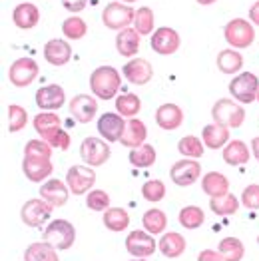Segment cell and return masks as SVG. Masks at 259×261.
I'll return each mask as SVG.
<instances>
[{
    "label": "cell",
    "mask_w": 259,
    "mask_h": 261,
    "mask_svg": "<svg viewBox=\"0 0 259 261\" xmlns=\"http://www.w3.org/2000/svg\"><path fill=\"white\" fill-rule=\"evenodd\" d=\"M122 78L112 66H100L90 74V90L98 100H114L120 92Z\"/></svg>",
    "instance_id": "1"
},
{
    "label": "cell",
    "mask_w": 259,
    "mask_h": 261,
    "mask_svg": "<svg viewBox=\"0 0 259 261\" xmlns=\"http://www.w3.org/2000/svg\"><path fill=\"white\" fill-rule=\"evenodd\" d=\"M42 240L56 249H70L76 241V227L66 219H54L44 229Z\"/></svg>",
    "instance_id": "2"
},
{
    "label": "cell",
    "mask_w": 259,
    "mask_h": 261,
    "mask_svg": "<svg viewBox=\"0 0 259 261\" xmlns=\"http://www.w3.org/2000/svg\"><path fill=\"white\" fill-rule=\"evenodd\" d=\"M212 116H214L216 124L225 126V128H239L245 122V110H243V106H239L238 102L227 100V98L217 100L216 104H214V108H212Z\"/></svg>",
    "instance_id": "3"
},
{
    "label": "cell",
    "mask_w": 259,
    "mask_h": 261,
    "mask_svg": "<svg viewBox=\"0 0 259 261\" xmlns=\"http://www.w3.org/2000/svg\"><path fill=\"white\" fill-rule=\"evenodd\" d=\"M223 38L225 42L229 44L231 48H238V50H243L247 46H251L253 40H255V30L253 26L243 18H234L225 24L223 28Z\"/></svg>",
    "instance_id": "4"
},
{
    "label": "cell",
    "mask_w": 259,
    "mask_h": 261,
    "mask_svg": "<svg viewBox=\"0 0 259 261\" xmlns=\"http://www.w3.org/2000/svg\"><path fill=\"white\" fill-rule=\"evenodd\" d=\"M259 92V78L253 72H241L238 74L231 84H229V94L241 102V104H251L257 100Z\"/></svg>",
    "instance_id": "5"
},
{
    "label": "cell",
    "mask_w": 259,
    "mask_h": 261,
    "mask_svg": "<svg viewBox=\"0 0 259 261\" xmlns=\"http://www.w3.org/2000/svg\"><path fill=\"white\" fill-rule=\"evenodd\" d=\"M136 10L128 4H120V2H110L102 12V22L110 30H124L130 28V24H134Z\"/></svg>",
    "instance_id": "6"
},
{
    "label": "cell",
    "mask_w": 259,
    "mask_h": 261,
    "mask_svg": "<svg viewBox=\"0 0 259 261\" xmlns=\"http://www.w3.org/2000/svg\"><path fill=\"white\" fill-rule=\"evenodd\" d=\"M110 155H112V150H110L108 142H104L100 138H86L80 144V158L90 168L104 166L110 160Z\"/></svg>",
    "instance_id": "7"
},
{
    "label": "cell",
    "mask_w": 259,
    "mask_h": 261,
    "mask_svg": "<svg viewBox=\"0 0 259 261\" xmlns=\"http://www.w3.org/2000/svg\"><path fill=\"white\" fill-rule=\"evenodd\" d=\"M38 70L40 68L36 64V60H32V58H18L8 68V80H10L12 86L26 88L36 80Z\"/></svg>",
    "instance_id": "8"
},
{
    "label": "cell",
    "mask_w": 259,
    "mask_h": 261,
    "mask_svg": "<svg viewBox=\"0 0 259 261\" xmlns=\"http://www.w3.org/2000/svg\"><path fill=\"white\" fill-rule=\"evenodd\" d=\"M66 184L74 196H84L96 184V172L90 166H72L66 174Z\"/></svg>",
    "instance_id": "9"
},
{
    "label": "cell",
    "mask_w": 259,
    "mask_h": 261,
    "mask_svg": "<svg viewBox=\"0 0 259 261\" xmlns=\"http://www.w3.org/2000/svg\"><path fill=\"white\" fill-rule=\"evenodd\" d=\"M201 175V164L197 160L192 158H184L179 162H175L170 170V177L175 186L179 188H188V186H194L195 181L199 179Z\"/></svg>",
    "instance_id": "10"
},
{
    "label": "cell",
    "mask_w": 259,
    "mask_h": 261,
    "mask_svg": "<svg viewBox=\"0 0 259 261\" xmlns=\"http://www.w3.org/2000/svg\"><path fill=\"white\" fill-rule=\"evenodd\" d=\"M52 205L48 201L40 199H28L20 210V218L22 221L28 225V227H42L44 223L50 219L52 216Z\"/></svg>",
    "instance_id": "11"
},
{
    "label": "cell",
    "mask_w": 259,
    "mask_h": 261,
    "mask_svg": "<svg viewBox=\"0 0 259 261\" xmlns=\"http://www.w3.org/2000/svg\"><path fill=\"white\" fill-rule=\"evenodd\" d=\"M158 247V241L153 240V236L148 231H142V229H136V231H130L128 238H126V249L132 257H138V259H144V257H150L153 255Z\"/></svg>",
    "instance_id": "12"
},
{
    "label": "cell",
    "mask_w": 259,
    "mask_h": 261,
    "mask_svg": "<svg viewBox=\"0 0 259 261\" xmlns=\"http://www.w3.org/2000/svg\"><path fill=\"white\" fill-rule=\"evenodd\" d=\"M150 44L153 52H158V54H162V56H170L173 52H177L182 40H179V34H177L173 28L162 26V28H158V30L151 34Z\"/></svg>",
    "instance_id": "13"
},
{
    "label": "cell",
    "mask_w": 259,
    "mask_h": 261,
    "mask_svg": "<svg viewBox=\"0 0 259 261\" xmlns=\"http://www.w3.org/2000/svg\"><path fill=\"white\" fill-rule=\"evenodd\" d=\"M124 130H126V120L120 114L106 112L104 116L98 118V132L106 142H120Z\"/></svg>",
    "instance_id": "14"
},
{
    "label": "cell",
    "mask_w": 259,
    "mask_h": 261,
    "mask_svg": "<svg viewBox=\"0 0 259 261\" xmlns=\"http://www.w3.org/2000/svg\"><path fill=\"white\" fill-rule=\"evenodd\" d=\"M124 78L134 86H146L153 78V68L146 58H134L122 70Z\"/></svg>",
    "instance_id": "15"
},
{
    "label": "cell",
    "mask_w": 259,
    "mask_h": 261,
    "mask_svg": "<svg viewBox=\"0 0 259 261\" xmlns=\"http://www.w3.org/2000/svg\"><path fill=\"white\" fill-rule=\"evenodd\" d=\"M70 114L74 116L76 122L90 124L94 120V116L98 114V100H94L88 94H78L70 100Z\"/></svg>",
    "instance_id": "16"
},
{
    "label": "cell",
    "mask_w": 259,
    "mask_h": 261,
    "mask_svg": "<svg viewBox=\"0 0 259 261\" xmlns=\"http://www.w3.org/2000/svg\"><path fill=\"white\" fill-rule=\"evenodd\" d=\"M70 196V188L62 179H48L40 188V197L48 201L52 207H62Z\"/></svg>",
    "instance_id": "17"
},
{
    "label": "cell",
    "mask_w": 259,
    "mask_h": 261,
    "mask_svg": "<svg viewBox=\"0 0 259 261\" xmlns=\"http://www.w3.org/2000/svg\"><path fill=\"white\" fill-rule=\"evenodd\" d=\"M66 102L64 88L58 84L42 86L36 92V106L40 110H60Z\"/></svg>",
    "instance_id": "18"
},
{
    "label": "cell",
    "mask_w": 259,
    "mask_h": 261,
    "mask_svg": "<svg viewBox=\"0 0 259 261\" xmlns=\"http://www.w3.org/2000/svg\"><path fill=\"white\" fill-rule=\"evenodd\" d=\"M44 58L52 66H64L72 58V48L62 38H52L44 44Z\"/></svg>",
    "instance_id": "19"
},
{
    "label": "cell",
    "mask_w": 259,
    "mask_h": 261,
    "mask_svg": "<svg viewBox=\"0 0 259 261\" xmlns=\"http://www.w3.org/2000/svg\"><path fill=\"white\" fill-rule=\"evenodd\" d=\"M22 170H24V175L30 179V181H42L46 177H50L52 172H54V166L50 160L46 158H28L24 155V162H22Z\"/></svg>",
    "instance_id": "20"
},
{
    "label": "cell",
    "mask_w": 259,
    "mask_h": 261,
    "mask_svg": "<svg viewBox=\"0 0 259 261\" xmlns=\"http://www.w3.org/2000/svg\"><path fill=\"white\" fill-rule=\"evenodd\" d=\"M156 122L162 130H177L184 124V112L177 104H162L156 110Z\"/></svg>",
    "instance_id": "21"
},
{
    "label": "cell",
    "mask_w": 259,
    "mask_h": 261,
    "mask_svg": "<svg viewBox=\"0 0 259 261\" xmlns=\"http://www.w3.org/2000/svg\"><path fill=\"white\" fill-rule=\"evenodd\" d=\"M146 138H148V128H146V124H144L142 120H138V118H130L128 122H126V130L122 134L120 144L134 150V148L144 146Z\"/></svg>",
    "instance_id": "22"
},
{
    "label": "cell",
    "mask_w": 259,
    "mask_h": 261,
    "mask_svg": "<svg viewBox=\"0 0 259 261\" xmlns=\"http://www.w3.org/2000/svg\"><path fill=\"white\" fill-rule=\"evenodd\" d=\"M12 20L20 30H30L40 20V10L32 2H22L12 10Z\"/></svg>",
    "instance_id": "23"
},
{
    "label": "cell",
    "mask_w": 259,
    "mask_h": 261,
    "mask_svg": "<svg viewBox=\"0 0 259 261\" xmlns=\"http://www.w3.org/2000/svg\"><path fill=\"white\" fill-rule=\"evenodd\" d=\"M140 40H142V34L136 30V28H124L118 32L116 36V50L126 56V58H132L136 56V52L140 50Z\"/></svg>",
    "instance_id": "24"
},
{
    "label": "cell",
    "mask_w": 259,
    "mask_h": 261,
    "mask_svg": "<svg viewBox=\"0 0 259 261\" xmlns=\"http://www.w3.org/2000/svg\"><path fill=\"white\" fill-rule=\"evenodd\" d=\"M158 249L162 251L164 257L175 259V257L184 255V251H186V240L177 231H168V233L162 236V240L158 241Z\"/></svg>",
    "instance_id": "25"
},
{
    "label": "cell",
    "mask_w": 259,
    "mask_h": 261,
    "mask_svg": "<svg viewBox=\"0 0 259 261\" xmlns=\"http://www.w3.org/2000/svg\"><path fill=\"white\" fill-rule=\"evenodd\" d=\"M229 128L225 126H219V124H208L203 130H201V140L205 144V148L210 150H219V148H225L227 142H229Z\"/></svg>",
    "instance_id": "26"
},
{
    "label": "cell",
    "mask_w": 259,
    "mask_h": 261,
    "mask_svg": "<svg viewBox=\"0 0 259 261\" xmlns=\"http://www.w3.org/2000/svg\"><path fill=\"white\" fill-rule=\"evenodd\" d=\"M201 190L210 197H219L229 194V179L219 172H210L201 179Z\"/></svg>",
    "instance_id": "27"
},
{
    "label": "cell",
    "mask_w": 259,
    "mask_h": 261,
    "mask_svg": "<svg viewBox=\"0 0 259 261\" xmlns=\"http://www.w3.org/2000/svg\"><path fill=\"white\" fill-rule=\"evenodd\" d=\"M249 148L245 142L241 140H231L227 142V146L223 148V162L229 166H243L249 162Z\"/></svg>",
    "instance_id": "28"
},
{
    "label": "cell",
    "mask_w": 259,
    "mask_h": 261,
    "mask_svg": "<svg viewBox=\"0 0 259 261\" xmlns=\"http://www.w3.org/2000/svg\"><path fill=\"white\" fill-rule=\"evenodd\" d=\"M58 249L52 247L46 241H38V243H30L24 251V261H60Z\"/></svg>",
    "instance_id": "29"
},
{
    "label": "cell",
    "mask_w": 259,
    "mask_h": 261,
    "mask_svg": "<svg viewBox=\"0 0 259 261\" xmlns=\"http://www.w3.org/2000/svg\"><path fill=\"white\" fill-rule=\"evenodd\" d=\"M217 68L223 72V74H238L239 70L243 68V56L236 52V50H231V48H227V50H221L219 54H217Z\"/></svg>",
    "instance_id": "30"
},
{
    "label": "cell",
    "mask_w": 259,
    "mask_h": 261,
    "mask_svg": "<svg viewBox=\"0 0 259 261\" xmlns=\"http://www.w3.org/2000/svg\"><path fill=\"white\" fill-rule=\"evenodd\" d=\"M210 207L217 216H236L239 210V199L231 194L219 197H210Z\"/></svg>",
    "instance_id": "31"
},
{
    "label": "cell",
    "mask_w": 259,
    "mask_h": 261,
    "mask_svg": "<svg viewBox=\"0 0 259 261\" xmlns=\"http://www.w3.org/2000/svg\"><path fill=\"white\" fill-rule=\"evenodd\" d=\"M217 251L221 253L223 261H241L245 255V247L238 238H223L219 241Z\"/></svg>",
    "instance_id": "32"
},
{
    "label": "cell",
    "mask_w": 259,
    "mask_h": 261,
    "mask_svg": "<svg viewBox=\"0 0 259 261\" xmlns=\"http://www.w3.org/2000/svg\"><path fill=\"white\" fill-rule=\"evenodd\" d=\"M128 160L134 168H150L156 164V148L151 144H144L140 148H134V150H130Z\"/></svg>",
    "instance_id": "33"
},
{
    "label": "cell",
    "mask_w": 259,
    "mask_h": 261,
    "mask_svg": "<svg viewBox=\"0 0 259 261\" xmlns=\"http://www.w3.org/2000/svg\"><path fill=\"white\" fill-rule=\"evenodd\" d=\"M104 225L110 231H124L130 225V214L122 207H108L104 212Z\"/></svg>",
    "instance_id": "34"
},
{
    "label": "cell",
    "mask_w": 259,
    "mask_h": 261,
    "mask_svg": "<svg viewBox=\"0 0 259 261\" xmlns=\"http://www.w3.org/2000/svg\"><path fill=\"white\" fill-rule=\"evenodd\" d=\"M203 150H205L203 140H199V138H195V136H184V138L177 142V152L182 153L184 158L197 160V158L203 155Z\"/></svg>",
    "instance_id": "35"
},
{
    "label": "cell",
    "mask_w": 259,
    "mask_h": 261,
    "mask_svg": "<svg viewBox=\"0 0 259 261\" xmlns=\"http://www.w3.org/2000/svg\"><path fill=\"white\" fill-rule=\"evenodd\" d=\"M142 223L146 227V231L151 236H158V233H164L166 225H168V216L162 212V210H150L144 214Z\"/></svg>",
    "instance_id": "36"
},
{
    "label": "cell",
    "mask_w": 259,
    "mask_h": 261,
    "mask_svg": "<svg viewBox=\"0 0 259 261\" xmlns=\"http://www.w3.org/2000/svg\"><path fill=\"white\" fill-rule=\"evenodd\" d=\"M116 110L120 116L124 118H136L142 110V100L136 96V94H124L120 98H116Z\"/></svg>",
    "instance_id": "37"
},
{
    "label": "cell",
    "mask_w": 259,
    "mask_h": 261,
    "mask_svg": "<svg viewBox=\"0 0 259 261\" xmlns=\"http://www.w3.org/2000/svg\"><path fill=\"white\" fill-rule=\"evenodd\" d=\"M177 219H179V223H182L186 229H197V227L205 221V214H203V210L197 207V205H186V207H182Z\"/></svg>",
    "instance_id": "38"
},
{
    "label": "cell",
    "mask_w": 259,
    "mask_h": 261,
    "mask_svg": "<svg viewBox=\"0 0 259 261\" xmlns=\"http://www.w3.org/2000/svg\"><path fill=\"white\" fill-rule=\"evenodd\" d=\"M62 32H64L66 38H70V40H80V38L86 36L88 24L80 16H70V18H66L62 22Z\"/></svg>",
    "instance_id": "39"
},
{
    "label": "cell",
    "mask_w": 259,
    "mask_h": 261,
    "mask_svg": "<svg viewBox=\"0 0 259 261\" xmlns=\"http://www.w3.org/2000/svg\"><path fill=\"white\" fill-rule=\"evenodd\" d=\"M134 28L142 34V36H148L153 30V12L148 6H140L136 10V16H134Z\"/></svg>",
    "instance_id": "40"
},
{
    "label": "cell",
    "mask_w": 259,
    "mask_h": 261,
    "mask_svg": "<svg viewBox=\"0 0 259 261\" xmlns=\"http://www.w3.org/2000/svg\"><path fill=\"white\" fill-rule=\"evenodd\" d=\"M34 130L42 136L44 132H50L54 128H62V120L60 116H56L54 112H40L38 116H34Z\"/></svg>",
    "instance_id": "41"
},
{
    "label": "cell",
    "mask_w": 259,
    "mask_h": 261,
    "mask_svg": "<svg viewBox=\"0 0 259 261\" xmlns=\"http://www.w3.org/2000/svg\"><path fill=\"white\" fill-rule=\"evenodd\" d=\"M28 124V112L18 106V104H10L8 106V132H20Z\"/></svg>",
    "instance_id": "42"
},
{
    "label": "cell",
    "mask_w": 259,
    "mask_h": 261,
    "mask_svg": "<svg viewBox=\"0 0 259 261\" xmlns=\"http://www.w3.org/2000/svg\"><path fill=\"white\" fill-rule=\"evenodd\" d=\"M44 142H48L52 148H56V150H68L70 148V134L62 128H54V130L50 132H44L42 136Z\"/></svg>",
    "instance_id": "43"
},
{
    "label": "cell",
    "mask_w": 259,
    "mask_h": 261,
    "mask_svg": "<svg viewBox=\"0 0 259 261\" xmlns=\"http://www.w3.org/2000/svg\"><path fill=\"white\" fill-rule=\"evenodd\" d=\"M142 196H144V199L151 201V203L162 201L164 196H166V184L162 179H148L142 186Z\"/></svg>",
    "instance_id": "44"
},
{
    "label": "cell",
    "mask_w": 259,
    "mask_h": 261,
    "mask_svg": "<svg viewBox=\"0 0 259 261\" xmlns=\"http://www.w3.org/2000/svg\"><path fill=\"white\" fill-rule=\"evenodd\" d=\"M86 205L92 212H106L110 207V196L104 190H92L86 196Z\"/></svg>",
    "instance_id": "45"
},
{
    "label": "cell",
    "mask_w": 259,
    "mask_h": 261,
    "mask_svg": "<svg viewBox=\"0 0 259 261\" xmlns=\"http://www.w3.org/2000/svg\"><path fill=\"white\" fill-rule=\"evenodd\" d=\"M24 155L50 160V155H52V146H50L48 142H44V140H30V142L26 144V148H24Z\"/></svg>",
    "instance_id": "46"
},
{
    "label": "cell",
    "mask_w": 259,
    "mask_h": 261,
    "mask_svg": "<svg viewBox=\"0 0 259 261\" xmlns=\"http://www.w3.org/2000/svg\"><path fill=\"white\" fill-rule=\"evenodd\" d=\"M241 203L247 210H259V184H251L241 192Z\"/></svg>",
    "instance_id": "47"
},
{
    "label": "cell",
    "mask_w": 259,
    "mask_h": 261,
    "mask_svg": "<svg viewBox=\"0 0 259 261\" xmlns=\"http://www.w3.org/2000/svg\"><path fill=\"white\" fill-rule=\"evenodd\" d=\"M86 4L88 0H62V6H64L68 12H72V14L82 12L86 8Z\"/></svg>",
    "instance_id": "48"
},
{
    "label": "cell",
    "mask_w": 259,
    "mask_h": 261,
    "mask_svg": "<svg viewBox=\"0 0 259 261\" xmlns=\"http://www.w3.org/2000/svg\"><path fill=\"white\" fill-rule=\"evenodd\" d=\"M197 261H223V257L216 249H203V251H199Z\"/></svg>",
    "instance_id": "49"
},
{
    "label": "cell",
    "mask_w": 259,
    "mask_h": 261,
    "mask_svg": "<svg viewBox=\"0 0 259 261\" xmlns=\"http://www.w3.org/2000/svg\"><path fill=\"white\" fill-rule=\"evenodd\" d=\"M249 20L259 26V0L249 8Z\"/></svg>",
    "instance_id": "50"
},
{
    "label": "cell",
    "mask_w": 259,
    "mask_h": 261,
    "mask_svg": "<svg viewBox=\"0 0 259 261\" xmlns=\"http://www.w3.org/2000/svg\"><path fill=\"white\" fill-rule=\"evenodd\" d=\"M251 152H253V155H255V160L259 162V136H257V138H253V140H251Z\"/></svg>",
    "instance_id": "51"
},
{
    "label": "cell",
    "mask_w": 259,
    "mask_h": 261,
    "mask_svg": "<svg viewBox=\"0 0 259 261\" xmlns=\"http://www.w3.org/2000/svg\"><path fill=\"white\" fill-rule=\"evenodd\" d=\"M197 4H201V6H210V4H214L216 0H195Z\"/></svg>",
    "instance_id": "52"
},
{
    "label": "cell",
    "mask_w": 259,
    "mask_h": 261,
    "mask_svg": "<svg viewBox=\"0 0 259 261\" xmlns=\"http://www.w3.org/2000/svg\"><path fill=\"white\" fill-rule=\"evenodd\" d=\"M122 2H126V4H134L136 0H122Z\"/></svg>",
    "instance_id": "53"
},
{
    "label": "cell",
    "mask_w": 259,
    "mask_h": 261,
    "mask_svg": "<svg viewBox=\"0 0 259 261\" xmlns=\"http://www.w3.org/2000/svg\"><path fill=\"white\" fill-rule=\"evenodd\" d=\"M132 261H146V259H138V257H136V259H132Z\"/></svg>",
    "instance_id": "54"
},
{
    "label": "cell",
    "mask_w": 259,
    "mask_h": 261,
    "mask_svg": "<svg viewBox=\"0 0 259 261\" xmlns=\"http://www.w3.org/2000/svg\"><path fill=\"white\" fill-rule=\"evenodd\" d=\"M257 102H259V92H257Z\"/></svg>",
    "instance_id": "55"
}]
</instances>
